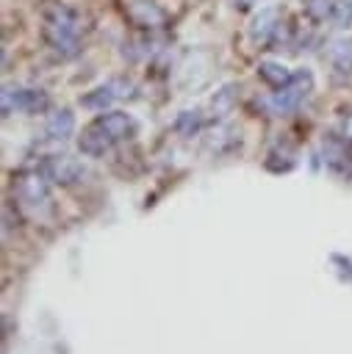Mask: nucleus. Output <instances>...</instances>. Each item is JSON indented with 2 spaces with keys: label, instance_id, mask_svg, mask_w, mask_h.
Returning a JSON list of instances; mask_svg holds the SVG:
<instances>
[{
  "label": "nucleus",
  "instance_id": "obj_8",
  "mask_svg": "<svg viewBox=\"0 0 352 354\" xmlns=\"http://www.w3.org/2000/svg\"><path fill=\"white\" fill-rule=\"evenodd\" d=\"M333 8H335V0H308V3H305V11H308L310 19H316V22L333 17Z\"/></svg>",
  "mask_w": 352,
  "mask_h": 354
},
{
  "label": "nucleus",
  "instance_id": "obj_3",
  "mask_svg": "<svg viewBox=\"0 0 352 354\" xmlns=\"http://www.w3.org/2000/svg\"><path fill=\"white\" fill-rule=\"evenodd\" d=\"M277 25H280V11H277L274 6H263V8L252 17V22H249V36H252V41H255V44H266V41L277 33Z\"/></svg>",
  "mask_w": 352,
  "mask_h": 354
},
{
  "label": "nucleus",
  "instance_id": "obj_1",
  "mask_svg": "<svg viewBox=\"0 0 352 354\" xmlns=\"http://www.w3.org/2000/svg\"><path fill=\"white\" fill-rule=\"evenodd\" d=\"M44 36L61 55H75L80 47V17L64 3H53L44 11Z\"/></svg>",
  "mask_w": 352,
  "mask_h": 354
},
{
  "label": "nucleus",
  "instance_id": "obj_2",
  "mask_svg": "<svg viewBox=\"0 0 352 354\" xmlns=\"http://www.w3.org/2000/svg\"><path fill=\"white\" fill-rule=\"evenodd\" d=\"M130 127H133V122H130V116H125V113H108V116H100V119L83 133V138H80V149L89 152V155H100L111 141L125 138V136L130 133Z\"/></svg>",
  "mask_w": 352,
  "mask_h": 354
},
{
  "label": "nucleus",
  "instance_id": "obj_9",
  "mask_svg": "<svg viewBox=\"0 0 352 354\" xmlns=\"http://www.w3.org/2000/svg\"><path fill=\"white\" fill-rule=\"evenodd\" d=\"M338 28H346L352 25V0H335V8H333V17H330Z\"/></svg>",
  "mask_w": 352,
  "mask_h": 354
},
{
  "label": "nucleus",
  "instance_id": "obj_5",
  "mask_svg": "<svg viewBox=\"0 0 352 354\" xmlns=\"http://www.w3.org/2000/svg\"><path fill=\"white\" fill-rule=\"evenodd\" d=\"M130 17L139 22V25H161L164 22V11L155 6V3H136L130 8Z\"/></svg>",
  "mask_w": 352,
  "mask_h": 354
},
{
  "label": "nucleus",
  "instance_id": "obj_6",
  "mask_svg": "<svg viewBox=\"0 0 352 354\" xmlns=\"http://www.w3.org/2000/svg\"><path fill=\"white\" fill-rule=\"evenodd\" d=\"M72 127H75V119H72L69 111H58V113H53L50 122H47V130H50V136H55V138H67V136L72 133Z\"/></svg>",
  "mask_w": 352,
  "mask_h": 354
},
{
  "label": "nucleus",
  "instance_id": "obj_7",
  "mask_svg": "<svg viewBox=\"0 0 352 354\" xmlns=\"http://www.w3.org/2000/svg\"><path fill=\"white\" fill-rule=\"evenodd\" d=\"M261 77H263V80H269V83H274V86H285V83L291 80L288 69H285L283 64H274V61L261 64Z\"/></svg>",
  "mask_w": 352,
  "mask_h": 354
},
{
  "label": "nucleus",
  "instance_id": "obj_4",
  "mask_svg": "<svg viewBox=\"0 0 352 354\" xmlns=\"http://www.w3.org/2000/svg\"><path fill=\"white\" fill-rule=\"evenodd\" d=\"M330 61H333L335 69H341V72H352V36L338 39V41L330 47Z\"/></svg>",
  "mask_w": 352,
  "mask_h": 354
},
{
  "label": "nucleus",
  "instance_id": "obj_10",
  "mask_svg": "<svg viewBox=\"0 0 352 354\" xmlns=\"http://www.w3.org/2000/svg\"><path fill=\"white\" fill-rule=\"evenodd\" d=\"M233 3H236V6H241V8H247V6H255L258 0H233Z\"/></svg>",
  "mask_w": 352,
  "mask_h": 354
}]
</instances>
